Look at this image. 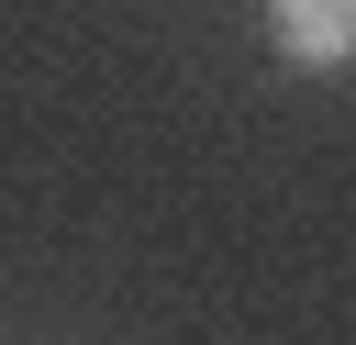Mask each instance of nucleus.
<instances>
[{"label": "nucleus", "instance_id": "1", "mask_svg": "<svg viewBox=\"0 0 356 345\" xmlns=\"http://www.w3.org/2000/svg\"><path fill=\"white\" fill-rule=\"evenodd\" d=\"M267 33L289 67H345L356 56V0H267Z\"/></svg>", "mask_w": 356, "mask_h": 345}]
</instances>
